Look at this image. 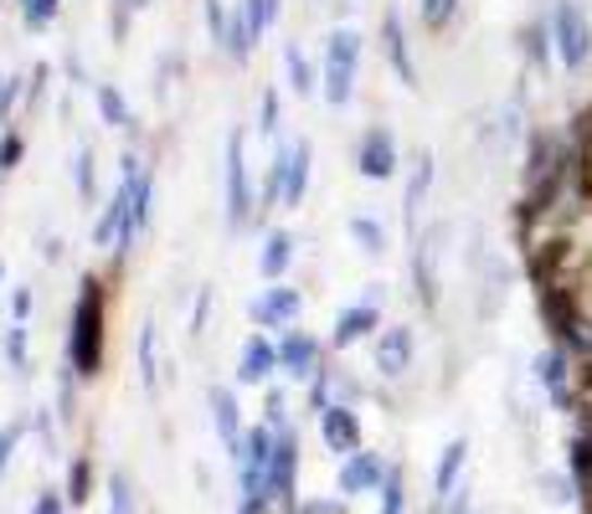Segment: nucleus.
I'll use <instances>...</instances> for the list:
<instances>
[{
	"instance_id": "23",
	"label": "nucleus",
	"mask_w": 592,
	"mask_h": 514,
	"mask_svg": "<svg viewBox=\"0 0 592 514\" xmlns=\"http://www.w3.org/2000/svg\"><path fill=\"white\" fill-rule=\"evenodd\" d=\"M289 155H294V144H289V139H274V150H268V170H263V206H278V201H284Z\"/></svg>"
},
{
	"instance_id": "40",
	"label": "nucleus",
	"mask_w": 592,
	"mask_h": 514,
	"mask_svg": "<svg viewBox=\"0 0 592 514\" xmlns=\"http://www.w3.org/2000/svg\"><path fill=\"white\" fill-rule=\"evenodd\" d=\"M16 442H21V427H0V474L11 468V453H16Z\"/></svg>"
},
{
	"instance_id": "11",
	"label": "nucleus",
	"mask_w": 592,
	"mask_h": 514,
	"mask_svg": "<svg viewBox=\"0 0 592 514\" xmlns=\"http://www.w3.org/2000/svg\"><path fill=\"white\" fill-rule=\"evenodd\" d=\"M278 371H289L294 381H315L319 376V339L304 330H284L278 335Z\"/></svg>"
},
{
	"instance_id": "15",
	"label": "nucleus",
	"mask_w": 592,
	"mask_h": 514,
	"mask_svg": "<svg viewBox=\"0 0 592 514\" xmlns=\"http://www.w3.org/2000/svg\"><path fill=\"white\" fill-rule=\"evenodd\" d=\"M428 191H433V150H417L413 165H407V191H402V221H407V232H417Z\"/></svg>"
},
{
	"instance_id": "24",
	"label": "nucleus",
	"mask_w": 592,
	"mask_h": 514,
	"mask_svg": "<svg viewBox=\"0 0 592 514\" xmlns=\"http://www.w3.org/2000/svg\"><path fill=\"white\" fill-rule=\"evenodd\" d=\"M284 67H289V88H294L299 99H315L319 73L310 67V57H304V47H299V41H284Z\"/></svg>"
},
{
	"instance_id": "3",
	"label": "nucleus",
	"mask_w": 592,
	"mask_h": 514,
	"mask_svg": "<svg viewBox=\"0 0 592 514\" xmlns=\"http://www.w3.org/2000/svg\"><path fill=\"white\" fill-rule=\"evenodd\" d=\"M552 41H556V62H562L567 73H582L592 62V16L582 11V0H556Z\"/></svg>"
},
{
	"instance_id": "19",
	"label": "nucleus",
	"mask_w": 592,
	"mask_h": 514,
	"mask_svg": "<svg viewBox=\"0 0 592 514\" xmlns=\"http://www.w3.org/2000/svg\"><path fill=\"white\" fill-rule=\"evenodd\" d=\"M253 47H257V26H253V16H248V5L237 0L232 11H227V31H222V52H227V57H237V62H248V57H253Z\"/></svg>"
},
{
	"instance_id": "4",
	"label": "nucleus",
	"mask_w": 592,
	"mask_h": 514,
	"mask_svg": "<svg viewBox=\"0 0 592 514\" xmlns=\"http://www.w3.org/2000/svg\"><path fill=\"white\" fill-rule=\"evenodd\" d=\"M257 211V196H253V176H248V134L232 129L227 134V227L242 232Z\"/></svg>"
},
{
	"instance_id": "34",
	"label": "nucleus",
	"mask_w": 592,
	"mask_h": 514,
	"mask_svg": "<svg viewBox=\"0 0 592 514\" xmlns=\"http://www.w3.org/2000/svg\"><path fill=\"white\" fill-rule=\"evenodd\" d=\"M88 484H93V468H88V458H78V463H73V474H67V499L83 504V499H88Z\"/></svg>"
},
{
	"instance_id": "22",
	"label": "nucleus",
	"mask_w": 592,
	"mask_h": 514,
	"mask_svg": "<svg viewBox=\"0 0 592 514\" xmlns=\"http://www.w3.org/2000/svg\"><path fill=\"white\" fill-rule=\"evenodd\" d=\"M289 262H294V237L289 232H268L263 253H257V273L268 278V283H278V278L289 273Z\"/></svg>"
},
{
	"instance_id": "31",
	"label": "nucleus",
	"mask_w": 592,
	"mask_h": 514,
	"mask_svg": "<svg viewBox=\"0 0 592 514\" xmlns=\"http://www.w3.org/2000/svg\"><path fill=\"white\" fill-rule=\"evenodd\" d=\"M109 514H135V489L124 474L109 478Z\"/></svg>"
},
{
	"instance_id": "36",
	"label": "nucleus",
	"mask_w": 592,
	"mask_h": 514,
	"mask_svg": "<svg viewBox=\"0 0 592 514\" xmlns=\"http://www.w3.org/2000/svg\"><path fill=\"white\" fill-rule=\"evenodd\" d=\"M274 129H278V88H268L263 103H257V134L274 139Z\"/></svg>"
},
{
	"instance_id": "37",
	"label": "nucleus",
	"mask_w": 592,
	"mask_h": 514,
	"mask_svg": "<svg viewBox=\"0 0 592 514\" xmlns=\"http://www.w3.org/2000/svg\"><path fill=\"white\" fill-rule=\"evenodd\" d=\"M21 155H26V139H21V134L0 139V176H11V170L21 165Z\"/></svg>"
},
{
	"instance_id": "35",
	"label": "nucleus",
	"mask_w": 592,
	"mask_h": 514,
	"mask_svg": "<svg viewBox=\"0 0 592 514\" xmlns=\"http://www.w3.org/2000/svg\"><path fill=\"white\" fill-rule=\"evenodd\" d=\"M541 489H546V499H552V504H572V499H577V478L546 474V478H541Z\"/></svg>"
},
{
	"instance_id": "44",
	"label": "nucleus",
	"mask_w": 592,
	"mask_h": 514,
	"mask_svg": "<svg viewBox=\"0 0 592 514\" xmlns=\"http://www.w3.org/2000/svg\"><path fill=\"white\" fill-rule=\"evenodd\" d=\"M0 283H5V268H0Z\"/></svg>"
},
{
	"instance_id": "12",
	"label": "nucleus",
	"mask_w": 592,
	"mask_h": 514,
	"mask_svg": "<svg viewBox=\"0 0 592 514\" xmlns=\"http://www.w3.org/2000/svg\"><path fill=\"white\" fill-rule=\"evenodd\" d=\"M392 468H381V458L366 453V448H355L345 463H340V494H381V484H387Z\"/></svg>"
},
{
	"instance_id": "28",
	"label": "nucleus",
	"mask_w": 592,
	"mask_h": 514,
	"mask_svg": "<svg viewBox=\"0 0 592 514\" xmlns=\"http://www.w3.org/2000/svg\"><path fill=\"white\" fill-rule=\"evenodd\" d=\"M62 11V0H21V21L32 26V31H41V26H52Z\"/></svg>"
},
{
	"instance_id": "32",
	"label": "nucleus",
	"mask_w": 592,
	"mask_h": 514,
	"mask_svg": "<svg viewBox=\"0 0 592 514\" xmlns=\"http://www.w3.org/2000/svg\"><path fill=\"white\" fill-rule=\"evenodd\" d=\"M73 176H78V196L83 201L99 196V185H93V150H78V159H73Z\"/></svg>"
},
{
	"instance_id": "13",
	"label": "nucleus",
	"mask_w": 592,
	"mask_h": 514,
	"mask_svg": "<svg viewBox=\"0 0 592 514\" xmlns=\"http://www.w3.org/2000/svg\"><path fill=\"white\" fill-rule=\"evenodd\" d=\"M366 335H381V304H376V298H361L351 309H340L336 330H330V345H336V350H351L355 339H366Z\"/></svg>"
},
{
	"instance_id": "27",
	"label": "nucleus",
	"mask_w": 592,
	"mask_h": 514,
	"mask_svg": "<svg viewBox=\"0 0 592 514\" xmlns=\"http://www.w3.org/2000/svg\"><path fill=\"white\" fill-rule=\"evenodd\" d=\"M99 114L109 129H135V114H129V103H124L114 82H99Z\"/></svg>"
},
{
	"instance_id": "9",
	"label": "nucleus",
	"mask_w": 592,
	"mask_h": 514,
	"mask_svg": "<svg viewBox=\"0 0 592 514\" xmlns=\"http://www.w3.org/2000/svg\"><path fill=\"white\" fill-rule=\"evenodd\" d=\"M417 356V335H413V324H387L381 335H376V371L387 381H396L407 365H413Z\"/></svg>"
},
{
	"instance_id": "7",
	"label": "nucleus",
	"mask_w": 592,
	"mask_h": 514,
	"mask_svg": "<svg viewBox=\"0 0 592 514\" xmlns=\"http://www.w3.org/2000/svg\"><path fill=\"white\" fill-rule=\"evenodd\" d=\"M536 381L546 386L556 407H572L577 401V356L567 345H552V350H541L536 356Z\"/></svg>"
},
{
	"instance_id": "38",
	"label": "nucleus",
	"mask_w": 592,
	"mask_h": 514,
	"mask_svg": "<svg viewBox=\"0 0 592 514\" xmlns=\"http://www.w3.org/2000/svg\"><path fill=\"white\" fill-rule=\"evenodd\" d=\"M212 288H206V283H201V294H197V309H191V339L197 335H206V314H212Z\"/></svg>"
},
{
	"instance_id": "39",
	"label": "nucleus",
	"mask_w": 592,
	"mask_h": 514,
	"mask_svg": "<svg viewBox=\"0 0 592 514\" xmlns=\"http://www.w3.org/2000/svg\"><path fill=\"white\" fill-rule=\"evenodd\" d=\"M5 356H11L16 371H26V330L21 324H11V335H5Z\"/></svg>"
},
{
	"instance_id": "26",
	"label": "nucleus",
	"mask_w": 592,
	"mask_h": 514,
	"mask_svg": "<svg viewBox=\"0 0 592 514\" xmlns=\"http://www.w3.org/2000/svg\"><path fill=\"white\" fill-rule=\"evenodd\" d=\"M345 232H351V242H355V247H361L366 257H381V253H387V227H381L376 217H366V211H355V217L345 221Z\"/></svg>"
},
{
	"instance_id": "30",
	"label": "nucleus",
	"mask_w": 592,
	"mask_h": 514,
	"mask_svg": "<svg viewBox=\"0 0 592 514\" xmlns=\"http://www.w3.org/2000/svg\"><path fill=\"white\" fill-rule=\"evenodd\" d=\"M139 371H144V386L155 391V324L139 330Z\"/></svg>"
},
{
	"instance_id": "41",
	"label": "nucleus",
	"mask_w": 592,
	"mask_h": 514,
	"mask_svg": "<svg viewBox=\"0 0 592 514\" xmlns=\"http://www.w3.org/2000/svg\"><path fill=\"white\" fill-rule=\"evenodd\" d=\"M26 314H32V288H16V294H11V319L26 324Z\"/></svg>"
},
{
	"instance_id": "2",
	"label": "nucleus",
	"mask_w": 592,
	"mask_h": 514,
	"mask_svg": "<svg viewBox=\"0 0 592 514\" xmlns=\"http://www.w3.org/2000/svg\"><path fill=\"white\" fill-rule=\"evenodd\" d=\"M361 52L366 37L355 26H336L325 41V57H319V99L330 108H345L355 99V78H361Z\"/></svg>"
},
{
	"instance_id": "25",
	"label": "nucleus",
	"mask_w": 592,
	"mask_h": 514,
	"mask_svg": "<svg viewBox=\"0 0 592 514\" xmlns=\"http://www.w3.org/2000/svg\"><path fill=\"white\" fill-rule=\"evenodd\" d=\"M520 52H526V62H531V67H546V62H556L552 21H531V26L520 31Z\"/></svg>"
},
{
	"instance_id": "33",
	"label": "nucleus",
	"mask_w": 592,
	"mask_h": 514,
	"mask_svg": "<svg viewBox=\"0 0 592 514\" xmlns=\"http://www.w3.org/2000/svg\"><path fill=\"white\" fill-rule=\"evenodd\" d=\"M407 510V489H402V474H387L381 484V514H402Z\"/></svg>"
},
{
	"instance_id": "29",
	"label": "nucleus",
	"mask_w": 592,
	"mask_h": 514,
	"mask_svg": "<svg viewBox=\"0 0 592 514\" xmlns=\"http://www.w3.org/2000/svg\"><path fill=\"white\" fill-rule=\"evenodd\" d=\"M458 5H464V0H423L417 11H423V26H428V31H443V26L458 16Z\"/></svg>"
},
{
	"instance_id": "16",
	"label": "nucleus",
	"mask_w": 592,
	"mask_h": 514,
	"mask_svg": "<svg viewBox=\"0 0 592 514\" xmlns=\"http://www.w3.org/2000/svg\"><path fill=\"white\" fill-rule=\"evenodd\" d=\"M381 47H387V62H392V73L402 78V88H417V62H413V41L402 31V16L387 11L381 16Z\"/></svg>"
},
{
	"instance_id": "21",
	"label": "nucleus",
	"mask_w": 592,
	"mask_h": 514,
	"mask_svg": "<svg viewBox=\"0 0 592 514\" xmlns=\"http://www.w3.org/2000/svg\"><path fill=\"white\" fill-rule=\"evenodd\" d=\"M310 165H315V150H310L304 139H294L289 176H284V201H278V206H299V201H304V191H310Z\"/></svg>"
},
{
	"instance_id": "17",
	"label": "nucleus",
	"mask_w": 592,
	"mask_h": 514,
	"mask_svg": "<svg viewBox=\"0 0 592 514\" xmlns=\"http://www.w3.org/2000/svg\"><path fill=\"white\" fill-rule=\"evenodd\" d=\"M278 371V345L268 335H248L242 339V360H237V381L242 386H263Z\"/></svg>"
},
{
	"instance_id": "8",
	"label": "nucleus",
	"mask_w": 592,
	"mask_h": 514,
	"mask_svg": "<svg viewBox=\"0 0 592 514\" xmlns=\"http://www.w3.org/2000/svg\"><path fill=\"white\" fill-rule=\"evenodd\" d=\"M299 314H304V294L289 288L284 278L268 283V288L253 298V324H263V330H294Z\"/></svg>"
},
{
	"instance_id": "42",
	"label": "nucleus",
	"mask_w": 592,
	"mask_h": 514,
	"mask_svg": "<svg viewBox=\"0 0 592 514\" xmlns=\"http://www.w3.org/2000/svg\"><path fill=\"white\" fill-rule=\"evenodd\" d=\"M32 514H62V499L58 494H41L37 504H32Z\"/></svg>"
},
{
	"instance_id": "5",
	"label": "nucleus",
	"mask_w": 592,
	"mask_h": 514,
	"mask_svg": "<svg viewBox=\"0 0 592 514\" xmlns=\"http://www.w3.org/2000/svg\"><path fill=\"white\" fill-rule=\"evenodd\" d=\"M355 176H366V180H392L396 170H402V150H396V139L376 124V129H366V134L355 139Z\"/></svg>"
},
{
	"instance_id": "10",
	"label": "nucleus",
	"mask_w": 592,
	"mask_h": 514,
	"mask_svg": "<svg viewBox=\"0 0 592 514\" xmlns=\"http://www.w3.org/2000/svg\"><path fill=\"white\" fill-rule=\"evenodd\" d=\"M315 422H319V442H325L330 453L351 458L355 448H361V416H355L351 407H340V401H330L325 412H315Z\"/></svg>"
},
{
	"instance_id": "1",
	"label": "nucleus",
	"mask_w": 592,
	"mask_h": 514,
	"mask_svg": "<svg viewBox=\"0 0 592 514\" xmlns=\"http://www.w3.org/2000/svg\"><path fill=\"white\" fill-rule=\"evenodd\" d=\"M67 371L93 381L103 371V283L83 278V294L67 319Z\"/></svg>"
},
{
	"instance_id": "43",
	"label": "nucleus",
	"mask_w": 592,
	"mask_h": 514,
	"mask_svg": "<svg viewBox=\"0 0 592 514\" xmlns=\"http://www.w3.org/2000/svg\"><path fill=\"white\" fill-rule=\"evenodd\" d=\"M299 514H340V504H304Z\"/></svg>"
},
{
	"instance_id": "20",
	"label": "nucleus",
	"mask_w": 592,
	"mask_h": 514,
	"mask_svg": "<svg viewBox=\"0 0 592 514\" xmlns=\"http://www.w3.org/2000/svg\"><path fill=\"white\" fill-rule=\"evenodd\" d=\"M464 458H469V442H464V437H454V442L443 448V458H438V468H433V494H438V504H443V499H454L458 474H464Z\"/></svg>"
},
{
	"instance_id": "18",
	"label": "nucleus",
	"mask_w": 592,
	"mask_h": 514,
	"mask_svg": "<svg viewBox=\"0 0 592 514\" xmlns=\"http://www.w3.org/2000/svg\"><path fill=\"white\" fill-rule=\"evenodd\" d=\"M242 407H237V396L227 391V386H212V416H217V433H222V448H227V453H232V463L237 458H242Z\"/></svg>"
},
{
	"instance_id": "14",
	"label": "nucleus",
	"mask_w": 592,
	"mask_h": 514,
	"mask_svg": "<svg viewBox=\"0 0 592 514\" xmlns=\"http://www.w3.org/2000/svg\"><path fill=\"white\" fill-rule=\"evenodd\" d=\"M438 253H443V221L428 227V232L417 237V247H413V278H417V294H423L428 309L438 304Z\"/></svg>"
},
{
	"instance_id": "6",
	"label": "nucleus",
	"mask_w": 592,
	"mask_h": 514,
	"mask_svg": "<svg viewBox=\"0 0 592 514\" xmlns=\"http://www.w3.org/2000/svg\"><path fill=\"white\" fill-rule=\"evenodd\" d=\"M294 474H299V437L284 422V427H274V463H268V499L274 504H294Z\"/></svg>"
}]
</instances>
